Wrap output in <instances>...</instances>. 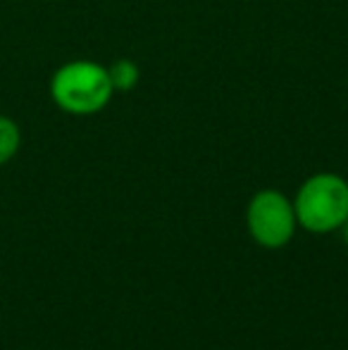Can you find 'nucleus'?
<instances>
[{
    "label": "nucleus",
    "mask_w": 348,
    "mask_h": 350,
    "mask_svg": "<svg viewBox=\"0 0 348 350\" xmlns=\"http://www.w3.org/2000/svg\"><path fill=\"white\" fill-rule=\"evenodd\" d=\"M298 226L310 234L339 231L348 219V181L334 172L308 176L293 198Z\"/></svg>",
    "instance_id": "2"
},
{
    "label": "nucleus",
    "mask_w": 348,
    "mask_h": 350,
    "mask_svg": "<svg viewBox=\"0 0 348 350\" xmlns=\"http://www.w3.org/2000/svg\"><path fill=\"white\" fill-rule=\"evenodd\" d=\"M246 229L251 239L267 250H279L289 245L298 229L293 200L277 189L258 191L248 200Z\"/></svg>",
    "instance_id": "3"
},
{
    "label": "nucleus",
    "mask_w": 348,
    "mask_h": 350,
    "mask_svg": "<svg viewBox=\"0 0 348 350\" xmlns=\"http://www.w3.org/2000/svg\"><path fill=\"white\" fill-rule=\"evenodd\" d=\"M107 67L93 60H72L57 67L51 77V98L62 112L88 117L101 112L112 100Z\"/></svg>",
    "instance_id": "1"
},
{
    "label": "nucleus",
    "mask_w": 348,
    "mask_h": 350,
    "mask_svg": "<svg viewBox=\"0 0 348 350\" xmlns=\"http://www.w3.org/2000/svg\"><path fill=\"white\" fill-rule=\"evenodd\" d=\"M22 146V131L12 117L0 115V167L8 165Z\"/></svg>",
    "instance_id": "5"
},
{
    "label": "nucleus",
    "mask_w": 348,
    "mask_h": 350,
    "mask_svg": "<svg viewBox=\"0 0 348 350\" xmlns=\"http://www.w3.org/2000/svg\"><path fill=\"white\" fill-rule=\"evenodd\" d=\"M341 231H344V241H346V245H348V219L344 221V226H341Z\"/></svg>",
    "instance_id": "6"
},
{
    "label": "nucleus",
    "mask_w": 348,
    "mask_h": 350,
    "mask_svg": "<svg viewBox=\"0 0 348 350\" xmlns=\"http://www.w3.org/2000/svg\"><path fill=\"white\" fill-rule=\"evenodd\" d=\"M107 74H110V83L115 91H131V88L139 83L141 79V70L139 65H136L134 60H129V57H122V60H115L110 67H107Z\"/></svg>",
    "instance_id": "4"
}]
</instances>
